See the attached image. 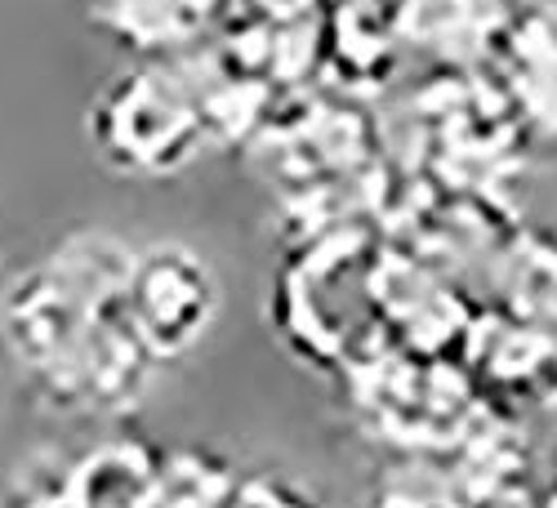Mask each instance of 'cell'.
Wrapping results in <instances>:
<instances>
[{
	"mask_svg": "<svg viewBox=\"0 0 557 508\" xmlns=\"http://www.w3.org/2000/svg\"><path fill=\"white\" fill-rule=\"evenodd\" d=\"M125 317L138 348L148 352H183L210 317V276L183 250H152L125 276Z\"/></svg>",
	"mask_w": 557,
	"mask_h": 508,
	"instance_id": "cell-1",
	"label": "cell"
}]
</instances>
